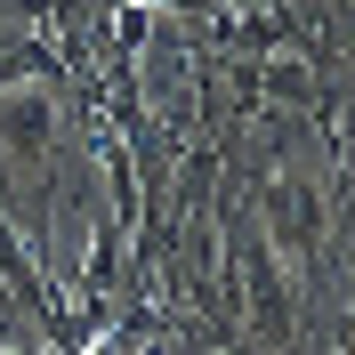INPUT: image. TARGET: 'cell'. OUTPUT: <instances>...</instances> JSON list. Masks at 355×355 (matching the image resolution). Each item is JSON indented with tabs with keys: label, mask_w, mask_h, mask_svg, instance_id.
<instances>
[{
	"label": "cell",
	"mask_w": 355,
	"mask_h": 355,
	"mask_svg": "<svg viewBox=\"0 0 355 355\" xmlns=\"http://www.w3.org/2000/svg\"><path fill=\"white\" fill-rule=\"evenodd\" d=\"M259 226H266V243L283 250V266H291V283H315V275H323V218H331V202L315 194L307 178L299 170H283V162H275V170L259 178Z\"/></svg>",
	"instance_id": "6da1fadb"
},
{
	"label": "cell",
	"mask_w": 355,
	"mask_h": 355,
	"mask_svg": "<svg viewBox=\"0 0 355 355\" xmlns=\"http://www.w3.org/2000/svg\"><path fill=\"white\" fill-rule=\"evenodd\" d=\"M146 41H154V0H121V8H113V49L105 57H146Z\"/></svg>",
	"instance_id": "7a4b0ae2"
}]
</instances>
